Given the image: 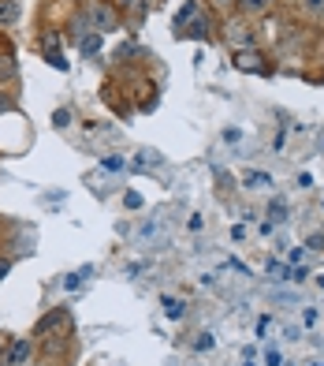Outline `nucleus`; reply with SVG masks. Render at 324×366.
Here are the masks:
<instances>
[{
  "label": "nucleus",
  "mask_w": 324,
  "mask_h": 366,
  "mask_svg": "<svg viewBox=\"0 0 324 366\" xmlns=\"http://www.w3.org/2000/svg\"><path fill=\"white\" fill-rule=\"evenodd\" d=\"M30 355H34L30 340H15V344H12V351H8V366H23V363H30Z\"/></svg>",
  "instance_id": "1"
},
{
  "label": "nucleus",
  "mask_w": 324,
  "mask_h": 366,
  "mask_svg": "<svg viewBox=\"0 0 324 366\" xmlns=\"http://www.w3.org/2000/svg\"><path fill=\"white\" fill-rule=\"evenodd\" d=\"M138 235H142L145 243H161V240H164V224H161V221H150V224L138 228Z\"/></svg>",
  "instance_id": "2"
},
{
  "label": "nucleus",
  "mask_w": 324,
  "mask_h": 366,
  "mask_svg": "<svg viewBox=\"0 0 324 366\" xmlns=\"http://www.w3.org/2000/svg\"><path fill=\"white\" fill-rule=\"evenodd\" d=\"M19 12H23V8L15 4V0H0V26L15 23V19H19Z\"/></svg>",
  "instance_id": "3"
},
{
  "label": "nucleus",
  "mask_w": 324,
  "mask_h": 366,
  "mask_svg": "<svg viewBox=\"0 0 324 366\" xmlns=\"http://www.w3.org/2000/svg\"><path fill=\"white\" fill-rule=\"evenodd\" d=\"M268 183H272V176H268V172H246V183H243V187L257 191V187H268Z\"/></svg>",
  "instance_id": "4"
},
{
  "label": "nucleus",
  "mask_w": 324,
  "mask_h": 366,
  "mask_svg": "<svg viewBox=\"0 0 324 366\" xmlns=\"http://www.w3.org/2000/svg\"><path fill=\"white\" fill-rule=\"evenodd\" d=\"M79 49H82V57H94V52L101 49V34H86V38L79 41Z\"/></svg>",
  "instance_id": "5"
},
{
  "label": "nucleus",
  "mask_w": 324,
  "mask_h": 366,
  "mask_svg": "<svg viewBox=\"0 0 324 366\" xmlns=\"http://www.w3.org/2000/svg\"><path fill=\"white\" fill-rule=\"evenodd\" d=\"M90 273H94V265H82V269H75L68 280H63V285H68V288H79L82 280H90Z\"/></svg>",
  "instance_id": "6"
},
{
  "label": "nucleus",
  "mask_w": 324,
  "mask_h": 366,
  "mask_svg": "<svg viewBox=\"0 0 324 366\" xmlns=\"http://www.w3.org/2000/svg\"><path fill=\"white\" fill-rule=\"evenodd\" d=\"M164 314H168V318H183V314H187V303H183V299H164Z\"/></svg>",
  "instance_id": "7"
},
{
  "label": "nucleus",
  "mask_w": 324,
  "mask_h": 366,
  "mask_svg": "<svg viewBox=\"0 0 324 366\" xmlns=\"http://www.w3.org/2000/svg\"><path fill=\"white\" fill-rule=\"evenodd\" d=\"M15 75H19V68H15V60H0V82H12Z\"/></svg>",
  "instance_id": "8"
},
{
  "label": "nucleus",
  "mask_w": 324,
  "mask_h": 366,
  "mask_svg": "<svg viewBox=\"0 0 324 366\" xmlns=\"http://www.w3.org/2000/svg\"><path fill=\"white\" fill-rule=\"evenodd\" d=\"M90 19H94L97 26H112V23H116V15L108 12V8H94V15H90Z\"/></svg>",
  "instance_id": "9"
},
{
  "label": "nucleus",
  "mask_w": 324,
  "mask_h": 366,
  "mask_svg": "<svg viewBox=\"0 0 324 366\" xmlns=\"http://www.w3.org/2000/svg\"><path fill=\"white\" fill-rule=\"evenodd\" d=\"M239 8H243L246 15H257V12H265V8H268V0H239Z\"/></svg>",
  "instance_id": "10"
},
{
  "label": "nucleus",
  "mask_w": 324,
  "mask_h": 366,
  "mask_svg": "<svg viewBox=\"0 0 324 366\" xmlns=\"http://www.w3.org/2000/svg\"><path fill=\"white\" fill-rule=\"evenodd\" d=\"M235 64H239L243 71H257V64H261V60H257L254 52H243V57H235Z\"/></svg>",
  "instance_id": "11"
},
{
  "label": "nucleus",
  "mask_w": 324,
  "mask_h": 366,
  "mask_svg": "<svg viewBox=\"0 0 324 366\" xmlns=\"http://www.w3.org/2000/svg\"><path fill=\"white\" fill-rule=\"evenodd\" d=\"M231 45H250V30H243V26H231Z\"/></svg>",
  "instance_id": "12"
},
{
  "label": "nucleus",
  "mask_w": 324,
  "mask_h": 366,
  "mask_svg": "<svg viewBox=\"0 0 324 366\" xmlns=\"http://www.w3.org/2000/svg\"><path fill=\"white\" fill-rule=\"evenodd\" d=\"M190 15H198V4H194V0H190V4H187V8H183V12H179V15H175V26H183V23H187V19H190Z\"/></svg>",
  "instance_id": "13"
},
{
  "label": "nucleus",
  "mask_w": 324,
  "mask_h": 366,
  "mask_svg": "<svg viewBox=\"0 0 324 366\" xmlns=\"http://www.w3.org/2000/svg\"><path fill=\"white\" fill-rule=\"evenodd\" d=\"M45 60H49V64H52V68H57V71H68V68H71V64L63 60V52H49V57H45Z\"/></svg>",
  "instance_id": "14"
},
{
  "label": "nucleus",
  "mask_w": 324,
  "mask_h": 366,
  "mask_svg": "<svg viewBox=\"0 0 324 366\" xmlns=\"http://www.w3.org/2000/svg\"><path fill=\"white\" fill-rule=\"evenodd\" d=\"M123 206H127V209H142V195H138V191H127V195H123Z\"/></svg>",
  "instance_id": "15"
},
{
  "label": "nucleus",
  "mask_w": 324,
  "mask_h": 366,
  "mask_svg": "<svg viewBox=\"0 0 324 366\" xmlns=\"http://www.w3.org/2000/svg\"><path fill=\"white\" fill-rule=\"evenodd\" d=\"M52 124H57V127H71V113H68V108H57V113H52Z\"/></svg>",
  "instance_id": "16"
},
{
  "label": "nucleus",
  "mask_w": 324,
  "mask_h": 366,
  "mask_svg": "<svg viewBox=\"0 0 324 366\" xmlns=\"http://www.w3.org/2000/svg\"><path fill=\"white\" fill-rule=\"evenodd\" d=\"M302 4H305L310 15H324V0H302Z\"/></svg>",
  "instance_id": "17"
},
{
  "label": "nucleus",
  "mask_w": 324,
  "mask_h": 366,
  "mask_svg": "<svg viewBox=\"0 0 324 366\" xmlns=\"http://www.w3.org/2000/svg\"><path fill=\"white\" fill-rule=\"evenodd\" d=\"M205 34H209V23L198 19V23H194V30H190V38H205Z\"/></svg>",
  "instance_id": "18"
},
{
  "label": "nucleus",
  "mask_w": 324,
  "mask_h": 366,
  "mask_svg": "<svg viewBox=\"0 0 324 366\" xmlns=\"http://www.w3.org/2000/svg\"><path fill=\"white\" fill-rule=\"evenodd\" d=\"M268 213H272V221H283V217H287V213H283V202H272V209H268Z\"/></svg>",
  "instance_id": "19"
},
{
  "label": "nucleus",
  "mask_w": 324,
  "mask_h": 366,
  "mask_svg": "<svg viewBox=\"0 0 324 366\" xmlns=\"http://www.w3.org/2000/svg\"><path fill=\"white\" fill-rule=\"evenodd\" d=\"M209 347H212V336H209V333L198 336V351H209Z\"/></svg>",
  "instance_id": "20"
},
{
  "label": "nucleus",
  "mask_w": 324,
  "mask_h": 366,
  "mask_svg": "<svg viewBox=\"0 0 324 366\" xmlns=\"http://www.w3.org/2000/svg\"><path fill=\"white\" fill-rule=\"evenodd\" d=\"M123 164H127L123 157H108V161H105V168H123Z\"/></svg>",
  "instance_id": "21"
},
{
  "label": "nucleus",
  "mask_w": 324,
  "mask_h": 366,
  "mask_svg": "<svg viewBox=\"0 0 324 366\" xmlns=\"http://www.w3.org/2000/svg\"><path fill=\"white\" fill-rule=\"evenodd\" d=\"M310 247H313V251H321V247H324V235H310Z\"/></svg>",
  "instance_id": "22"
},
{
  "label": "nucleus",
  "mask_w": 324,
  "mask_h": 366,
  "mask_svg": "<svg viewBox=\"0 0 324 366\" xmlns=\"http://www.w3.org/2000/svg\"><path fill=\"white\" fill-rule=\"evenodd\" d=\"M8 269H12V262H8V258H0V280L8 277Z\"/></svg>",
  "instance_id": "23"
}]
</instances>
